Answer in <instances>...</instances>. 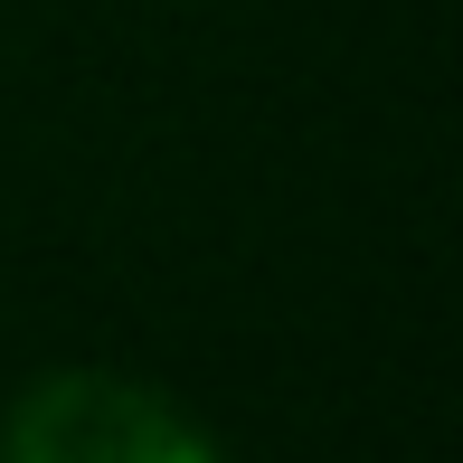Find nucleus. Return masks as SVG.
<instances>
[{"label": "nucleus", "mask_w": 463, "mask_h": 463, "mask_svg": "<svg viewBox=\"0 0 463 463\" xmlns=\"http://www.w3.org/2000/svg\"><path fill=\"white\" fill-rule=\"evenodd\" d=\"M0 463H237L180 388L114 360H57L0 407Z\"/></svg>", "instance_id": "1"}]
</instances>
